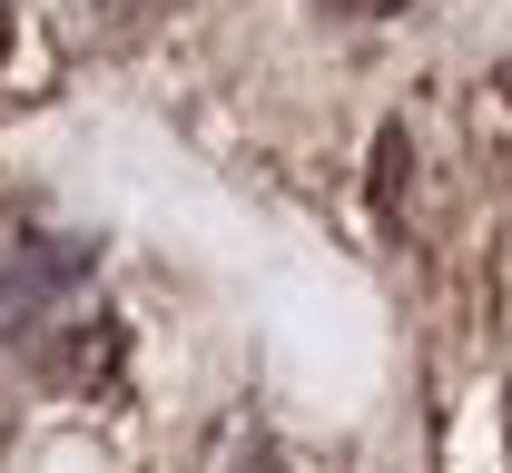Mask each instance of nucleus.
I'll return each mask as SVG.
<instances>
[{
    "label": "nucleus",
    "instance_id": "1",
    "mask_svg": "<svg viewBox=\"0 0 512 473\" xmlns=\"http://www.w3.org/2000/svg\"><path fill=\"white\" fill-rule=\"evenodd\" d=\"M335 10H365V20H375V10H404V0H335Z\"/></svg>",
    "mask_w": 512,
    "mask_h": 473
}]
</instances>
